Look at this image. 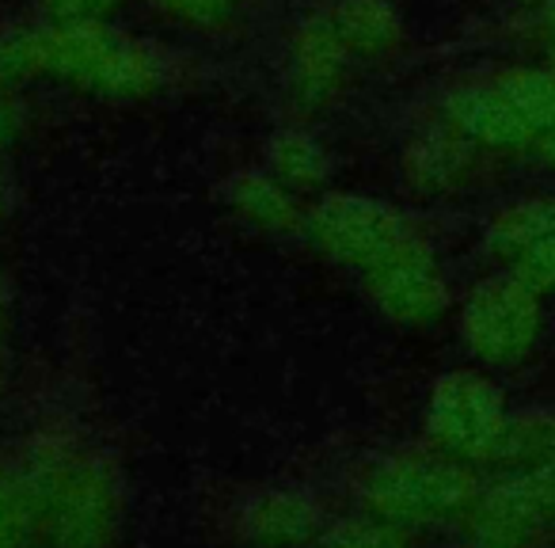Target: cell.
I'll list each match as a JSON object with an SVG mask.
<instances>
[{"instance_id": "d6986e66", "label": "cell", "mask_w": 555, "mask_h": 548, "mask_svg": "<svg viewBox=\"0 0 555 548\" xmlns=\"http://www.w3.org/2000/svg\"><path fill=\"white\" fill-rule=\"evenodd\" d=\"M122 0H35L42 24L73 27V24H103L118 12Z\"/></svg>"}, {"instance_id": "7a4b0ae2", "label": "cell", "mask_w": 555, "mask_h": 548, "mask_svg": "<svg viewBox=\"0 0 555 548\" xmlns=\"http://www.w3.org/2000/svg\"><path fill=\"white\" fill-rule=\"evenodd\" d=\"M312 244L339 267L354 275H370L377 263H385L392 252H400L418 232L396 209L392 202L373 199L358 191H332L305 214Z\"/></svg>"}, {"instance_id": "7402d4cb", "label": "cell", "mask_w": 555, "mask_h": 548, "mask_svg": "<svg viewBox=\"0 0 555 548\" xmlns=\"http://www.w3.org/2000/svg\"><path fill=\"white\" fill-rule=\"evenodd\" d=\"M532 145H537V156H540V161L552 164V168H555V126H552V130L540 133V138L532 141Z\"/></svg>"}, {"instance_id": "9c48e42d", "label": "cell", "mask_w": 555, "mask_h": 548, "mask_svg": "<svg viewBox=\"0 0 555 548\" xmlns=\"http://www.w3.org/2000/svg\"><path fill=\"white\" fill-rule=\"evenodd\" d=\"M441 123L468 138L483 153H514L537 141V133L525 126V118L509 107V100L499 92V85H472L449 92L441 103Z\"/></svg>"}, {"instance_id": "8992f818", "label": "cell", "mask_w": 555, "mask_h": 548, "mask_svg": "<svg viewBox=\"0 0 555 548\" xmlns=\"http://www.w3.org/2000/svg\"><path fill=\"white\" fill-rule=\"evenodd\" d=\"M380 495V507L396 518H441L453 510L468 507L476 495V480H472L468 464L456 461L449 454H415V457H396L373 480Z\"/></svg>"}, {"instance_id": "9a60e30c", "label": "cell", "mask_w": 555, "mask_h": 548, "mask_svg": "<svg viewBox=\"0 0 555 548\" xmlns=\"http://www.w3.org/2000/svg\"><path fill=\"white\" fill-rule=\"evenodd\" d=\"M555 457V411H517L506 419L491 461L506 472L540 469Z\"/></svg>"}, {"instance_id": "6da1fadb", "label": "cell", "mask_w": 555, "mask_h": 548, "mask_svg": "<svg viewBox=\"0 0 555 548\" xmlns=\"http://www.w3.org/2000/svg\"><path fill=\"white\" fill-rule=\"evenodd\" d=\"M47 27V80L92 100L133 103L168 85V62L153 42L103 24Z\"/></svg>"}, {"instance_id": "ba28073f", "label": "cell", "mask_w": 555, "mask_h": 548, "mask_svg": "<svg viewBox=\"0 0 555 548\" xmlns=\"http://www.w3.org/2000/svg\"><path fill=\"white\" fill-rule=\"evenodd\" d=\"M468 525L479 548H529L540 533L552 530L525 472H506V480L479 495Z\"/></svg>"}, {"instance_id": "5b68a950", "label": "cell", "mask_w": 555, "mask_h": 548, "mask_svg": "<svg viewBox=\"0 0 555 548\" xmlns=\"http://www.w3.org/2000/svg\"><path fill=\"white\" fill-rule=\"evenodd\" d=\"M540 324V297L514 275L483 279L468 294L461 309V335L468 351L487 366H514L537 347Z\"/></svg>"}, {"instance_id": "603a6c76", "label": "cell", "mask_w": 555, "mask_h": 548, "mask_svg": "<svg viewBox=\"0 0 555 548\" xmlns=\"http://www.w3.org/2000/svg\"><path fill=\"white\" fill-rule=\"evenodd\" d=\"M4 343H9V302L0 290V366H4Z\"/></svg>"}, {"instance_id": "52a82bcc", "label": "cell", "mask_w": 555, "mask_h": 548, "mask_svg": "<svg viewBox=\"0 0 555 548\" xmlns=\"http://www.w3.org/2000/svg\"><path fill=\"white\" fill-rule=\"evenodd\" d=\"M370 302L396 324L423 328L434 324L449 309V286L438 259L426 247L423 237L408 240L400 252H392L385 263L362 275Z\"/></svg>"}, {"instance_id": "277c9868", "label": "cell", "mask_w": 555, "mask_h": 548, "mask_svg": "<svg viewBox=\"0 0 555 548\" xmlns=\"http://www.w3.org/2000/svg\"><path fill=\"white\" fill-rule=\"evenodd\" d=\"M350 69L354 58L324 9L305 12L289 27L282 47V95L297 118L324 115L327 107H335L350 85Z\"/></svg>"}, {"instance_id": "cb8c5ba5", "label": "cell", "mask_w": 555, "mask_h": 548, "mask_svg": "<svg viewBox=\"0 0 555 548\" xmlns=\"http://www.w3.org/2000/svg\"><path fill=\"white\" fill-rule=\"evenodd\" d=\"M9 202H12V183H9V171H4V164H0V217H4Z\"/></svg>"}, {"instance_id": "3957f363", "label": "cell", "mask_w": 555, "mask_h": 548, "mask_svg": "<svg viewBox=\"0 0 555 548\" xmlns=\"http://www.w3.org/2000/svg\"><path fill=\"white\" fill-rule=\"evenodd\" d=\"M506 419L502 388L476 370L446 373L426 400V434L456 461H491Z\"/></svg>"}, {"instance_id": "4fadbf2b", "label": "cell", "mask_w": 555, "mask_h": 548, "mask_svg": "<svg viewBox=\"0 0 555 548\" xmlns=\"http://www.w3.org/2000/svg\"><path fill=\"white\" fill-rule=\"evenodd\" d=\"M262 153H267L262 156V168L274 179H282V183L297 194L324 191L327 179H332V149H327L324 138L305 123L278 126L267 138Z\"/></svg>"}, {"instance_id": "ffe728a7", "label": "cell", "mask_w": 555, "mask_h": 548, "mask_svg": "<svg viewBox=\"0 0 555 548\" xmlns=\"http://www.w3.org/2000/svg\"><path fill=\"white\" fill-rule=\"evenodd\" d=\"M509 275H514L521 286H529L537 297L552 294L555 290V237L532 244L529 252H521L509 263Z\"/></svg>"}, {"instance_id": "8fae6325", "label": "cell", "mask_w": 555, "mask_h": 548, "mask_svg": "<svg viewBox=\"0 0 555 548\" xmlns=\"http://www.w3.org/2000/svg\"><path fill=\"white\" fill-rule=\"evenodd\" d=\"M224 206L240 217L244 225L259 232H294L297 225H305L301 214V194L289 191L282 179H274L267 168H244L232 171L224 179Z\"/></svg>"}, {"instance_id": "2e32d148", "label": "cell", "mask_w": 555, "mask_h": 548, "mask_svg": "<svg viewBox=\"0 0 555 548\" xmlns=\"http://www.w3.org/2000/svg\"><path fill=\"white\" fill-rule=\"evenodd\" d=\"M39 80H47V27L0 31V92L20 95Z\"/></svg>"}, {"instance_id": "5bb4252c", "label": "cell", "mask_w": 555, "mask_h": 548, "mask_svg": "<svg viewBox=\"0 0 555 548\" xmlns=\"http://www.w3.org/2000/svg\"><path fill=\"white\" fill-rule=\"evenodd\" d=\"M555 237V199H521L499 209L487 225V252L502 263H514L532 244Z\"/></svg>"}, {"instance_id": "7c38bea8", "label": "cell", "mask_w": 555, "mask_h": 548, "mask_svg": "<svg viewBox=\"0 0 555 548\" xmlns=\"http://www.w3.org/2000/svg\"><path fill=\"white\" fill-rule=\"evenodd\" d=\"M327 20L354 62H385L403 42V16L392 0H327Z\"/></svg>"}, {"instance_id": "30bf717a", "label": "cell", "mask_w": 555, "mask_h": 548, "mask_svg": "<svg viewBox=\"0 0 555 548\" xmlns=\"http://www.w3.org/2000/svg\"><path fill=\"white\" fill-rule=\"evenodd\" d=\"M479 153L468 138H461L456 130H449L446 123H438L434 130H423L403 145V179L415 187L418 194H453L461 187H468V179L476 176Z\"/></svg>"}, {"instance_id": "484cf974", "label": "cell", "mask_w": 555, "mask_h": 548, "mask_svg": "<svg viewBox=\"0 0 555 548\" xmlns=\"http://www.w3.org/2000/svg\"><path fill=\"white\" fill-rule=\"evenodd\" d=\"M547 58H552V65H547V69L555 73V39H552V54H547Z\"/></svg>"}, {"instance_id": "e0dca14e", "label": "cell", "mask_w": 555, "mask_h": 548, "mask_svg": "<svg viewBox=\"0 0 555 548\" xmlns=\"http://www.w3.org/2000/svg\"><path fill=\"white\" fill-rule=\"evenodd\" d=\"M499 92L509 100V107L525 118L532 133H544L555 126V73L552 69H506L494 77Z\"/></svg>"}, {"instance_id": "44dd1931", "label": "cell", "mask_w": 555, "mask_h": 548, "mask_svg": "<svg viewBox=\"0 0 555 548\" xmlns=\"http://www.w3.org/2000/svg\"><path fill=\"white\" fill-rule=\"evenodd\" d=\"M20 126H24V115H20L16 95L0 92V161H4V153H9L12 145H16Z\"/></svg>"}, {"instance_id": "d4e9b609", "label": "cell", "mask_w": 555, "mask_h": 548, "mask_svg": "<svg viewBox=\"0 0 555 548\" xmlns=\"http://www.w3.org/2000/svg\"><path fill=\"white\" fill-rule=\"evenodd\" d=\"M544 24H547V31L555 35V0H547L544 4Z\"/></svg>"}, {"instance_id": "ac0fdd59", "label": "cell", "mask_w": 555, "mask_h": 548, "mask_svg": "<svg viewBox=\"0 0 555 548\" xmlns=\"http://www.w3.org/2000/svg\"><path fill=\"white\" fill-rule=\"evenodd\" d=\"M156 9L179 27H191V31L214 35L224 27L236 24L244 0H153Z\"/></svg>"}]
</instances>
